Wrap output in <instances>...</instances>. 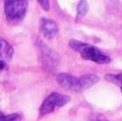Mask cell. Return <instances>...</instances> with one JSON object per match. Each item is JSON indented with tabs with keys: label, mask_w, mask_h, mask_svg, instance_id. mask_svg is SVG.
<instances>
[{
	"label": "cell",
	"mask_w": 122,
	"mask_h": 121,
	"mask_svg": "<svg viewBox=\"0 0 122 121\" xmlns=\"http://www.w3.org/2000/svg\"><path fill=\"white\" fill-rule=\"evenodd\" d=\"M89 121H108L107 119H105L104 117H100V116H95V117H91Z\"/></svg>",
	"instance_id": "14"
},
{
	"label": "cell",
	"mask_w": 122,
	"mask_h": 121,
	"mask_svg": "<svg viewBox=\"0 0 122 121\" xmlns=\"http://www.w3.org/2000/svg\"><path fill=\"white\" fill-rule=\"evenodd\" d=\"M3 116H4V115H3V114H2V113H1V111H0V121L2 120V118H3Z\"/></svg>",
	"instance_id": "16"
},
{
	"label": "cell",
	"mask_w": 122,
	"mask_h": 121,
	"mask_svg": "<svg viewBox=\"0 0 122 121\" xmlns=\"http://www.w3.org/2000/svg\"><path fill=\"white\" fill-rule=\"evenodd\" d=\"M58 26L54 20L48 18H41L40 20V32L45 39L53 40L58 34Z\"/></svg>",
	"instance_id": "6"
},
{
	"label": "cell",
	"mask_w": 122,
	"mask_h": 121,
	"mask_svg": "<svg viewBox=\"0 0 122 121\" xmlns=\"http://www.w3.org/2000/svg\"><path fill=\"white\" fill-rule=\"evenodd\" d=\"M70 96H64V94H60V93H57V92H53L51 93L46 99L45 101L42 103L40 107V114L42 116H45L47 114L51 113L54 111V109L56 107H62L64 106L65 104L70 102Z\"/></svg>",
	"instance_id": "2"
},
{
	"label": "cell",
	"mask_w": 122,
	"mask_h": 121,
	"mask_svg": "<svg viewBox=\"0 0 122 121\" xmlns=\"http://www.w3.org/2000/svg\"><path fill=\"white\" fill-rule=\"evenodd\" d=\"M41 53H42V59L44 66L49 70H55L60 61L59 55L44 44L41 45Z\"/></svg>",
	"instance_id": "5"
},
{
	"label": "cell",
	"mask_w": 122,
	"mask_h": 121,
	"mask_svg": "<svg viewBox=\"0 0 122 121\" xmlns=\"http://www.w3.org/2000/svg\"><path fill=\"white\" fill-rule=\"evenodd\" d=\"M80 55L84 59L90 60V61H93L99 64H106L110 62V58L107 55L102 53L99 48L89 44L85 45V47L80 50Z\"/></svg>",
	"instance_id": "3"
},
{
	"label": "cell",
	"mask_w": 122,
	"mask_h": 121,
	"mask_svg": "<svg viewBox=\"0 0 122 121\" xmlns=\"http://www.w3.org/2000/svg\"><path fill=\"white\" fill-rule=\"evenodd\" d=\"M4 66H5V62H4V60H1V59H0V71L3 70Z\"/></svg>",
	"instance_id": "15"
},
{
	"label": "cell",
	"mask_w": 122,
	"mask_h": 121,
	"mask_svg": "<svg viewBox=\"0 0 122 121\" xmlns=\"http://www.w3.org/2000/svg\"><path fill=\"white\" fill-rule=\"evenodd\" d=\"M38 2L44 11H49V8H51L49 0H38Z\"/></svg>",
	"instance_id": "13"
},
{
	"label": "cell",
	"mask_w": 122,
	"mask_h": 121,
	"mask_svg": "<svg viewBox=\"0 0 122 121\" xmlns=\"http://www.w3.org/2000/svg\"><path fill=\"white\" fill-rule=\"evenodd\" d=\"M85 45H86V43H82V42L77 41V40H71L70 41V46H71L74 50L78 51V53H80V50L85 47Z\"/></svg>",
	"instance_id": "10"
},
{
	"label": "cell",
	"mask_w": 122,
	"mask_h": 121,
	"mask_svg": "<svg viewBox=\"0 0 122 121\" xmlns=\"http://www.w3.org/2000/svg\"><path fill=\"white\" fill-rule=\"evenodd\" d=\"M13 47L6 42L4 39L0 38V59L11 60L13 57Z\"/></svg>",
	"instance_id": "7"
},
{
	"label": "cell",
	"mask_w": 122,
	"mask_h": 121,
	"mask_svg": "<svg viewBox=\"0 0 122 121\" xmlns=\"http://www.w3.org/2000/svg\"><path fill=\"white\" fill-rule=\"evenodd\" d=\"M121 91H122V86H121Z\"/></svg>",
	"instance_id": "17"
},
{
	"label": "cell",
	"mask_w": 122,
	"mask_h": 121,
	"mask_svg": "<svg viewBox=\"0 0 122 121\" xmlns=\"http://www.w3.org/2000/svg\"><path fill=\"white\" fill-rule=\"evenodd\" d=\"M20 115L18 114H11V115L3 116L1 121H20Z\"/></svg>",
	"instance_id": "11"
},
{
	"label": "cell",
	"mask_w": 122,
	"mask_h": 121,
	"mask_svg": "<svg viewBox=\"0 0 122 121\" xmlns=\"http://www.w3.org/2000/svg\"><path fill=\"white\" fill-rule=\"evenodd\" d=\"M88 12V2L87 0H80L77 5V18H81Z\"/></svg>",
	"instance_id": "9"
},
{
	"label": "cell",
	"mask_w": 122,
	"mask_h": 121,
	"mask_svg": "<svg viewBox=\"0 0 122 121\" xmlns=\"http://www.w3.org/2000/svg\"><path fill=\"white\" fill-rule=\"evenodd\" d=\"M56 81L59 84L60 87L65 90H72V91H80L79 86V78L73 76L66 73H60L57 75Z\"/></svg>",
	"instance_id": "4"
},
{
	"label": "cell",
	"mask_w": 122,
	"mask_h": 121,
	"mask_svg": "<svg viewBox=\"0 0 122 121\" xmlns=\"http://www.w3.org/2000/svg\"><path fill=\"white\" fill-rule=\"evenodd\" d=\"M106 78L109 81H112V83H119L122 84V74H118V75H107Z\"/></svg>",
	"instance_id": "12"
},
{
	"label": "cell",
	"mask_w": 122,
	"mask_h": 121,
	"mask_svg": "<svg viewBox=\"0 0 122 121\" xmlns=\"http://www.w3.org/2000/svg\"><path fill=\"white\" fill-rule=\"evenodd\" d=\"M99 81V76L94 74H86L84 76L79 77V86L80 90L87 89V88L93 86L94 84H97Z\"/></svg>",
	"instance_id": "8"
},
{
	"label": "cell",
	"mask_w": 122,
	"mask_h": 121,
	"mask_svg": "<svg viewBox=\"0 0 122 121\" xmlns=\"http://www.w3.org/2000/svg\"><path fill=\"white\" fill-rule=\"evenodd\" d=\"M27 0H4V14L9 21L17 23L24 18L27 11Z\"/></svg>",
	"instance_id": "1"
}]
</instances>
